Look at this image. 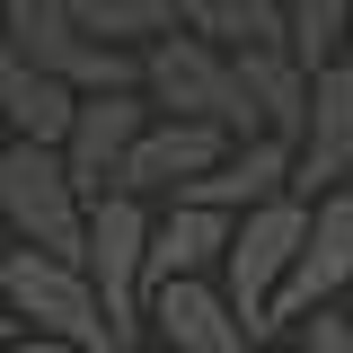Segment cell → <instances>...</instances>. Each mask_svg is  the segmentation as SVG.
Returning a JSON list of instances; mask_svg holds the SVG:
<instances>
[{"label":"cell","instance_id":"ba28073f","mask_svg":"<svg viewBox=\"0 0 353 353\" xmlns=\"http://www.w3.org/2000/svg\"><path fill=\"white\" fill-rule=\"evenodd\" d=\"M292 194H301V150H292V141H239V150H230L203 185H185L176 203H203V212H221V221H248V212H265V203H292Z\"/></svg>","mask_w":353,"mask_h":353},{"label":"cell","instance_id":"3957f363","mask_svg":"<svg viewBox=\"0 0 353 353\" xmlns=\"http://www.w3.org/2000/svg\"><path fill=\"white\" fill-rule=\"evenodd\" d=\"M150 203H132V194H106L97 212H88V292H97V309H106V327H115V345L141 353L150 345Z\"/></svg>","mask_w":353,"mask_h":353},{"label":"cell","instance_id":"52a82bcc","mask_svg":"<svg viewBox=\"0 0 353 353\" xmlns=\"http://www.w3.org/2000/svg\"><path fill=\"white\" fill-rule=\"evenodd\" d=\"M345 292H353V185H336V194L309 203V248H301V274L274 309V327H301L318 309H336Z\"/></svg>","mask_w":353,"mask_h":353},{"label":"cell","instance_id":"9c48e42d","mask_svg":"<svg viewBox=\"0 0 353 353\" xmlns=\"http://www.w3.org/2000/svg\"><path fill=\"white\" fill-rule=\"evenodd\" d=\"M150 345H168V353H265L221 283H159L150 292Z\"/></svg>","mask_w":353,"mask_h":353},{"label":"cell","instance_id":"4fadbf2b","mask_svg":"<svg viewBox=\"0 0 353 353\" xmlns=\"http://www.w3.org/2000/svg\"><path fill=\"white\" fill-rule=\"evenodd\" d=\"M0 124H9V141H36V150H62L80 124V97L53 71H36L9 36H0Z\"/></svg>","mask_w":353,"mask_h":353},{"label":"cell","instance_id":"5b68a950","mask_svg":"<svg viewBox=\"0 0 353 353\" xmlns=\"http://www.w3.org/2000/svg\"><path fill=\"white\" fill-rule=\"evenodd\" d=\"M141 97L150 115H176V124H221L230 141H256L248 132V106H239V62L203 36H168L141 53Z\"/></svg>","mask_w":353,"mask_h":353},{"label":"cell","instance_id":"6da1fadb","mask_svg":"<svg viewBox=\"0 0 353 353\" xmlns=\"http://www.w3.org/2000/svg\"><path fill=\"white\" fill-rule=\"evenodd\" d=\"M88 212L97 203L71 185V159L62 150H36V141H9L0 150V221H9V248L80 265L88 256Z\"/></svg>","mask_w":353,"mask_h":353},{"label":"cell","instance_id":"9a60e30c","mask_svg":"<svg viewBox=\"0 0 353 353\" xmlns=\"http://www.w3.org/2000/svg\"><path fill=\"white\" fill-rule=\"evenodd\" d=\"M80 44H115V53H150L176 36V0H71Z\"/></svg>","mask_w":353,"mask_h":353},{"label":"cell","instance_id":"8fae6325","mask_svg":"<svg viewBox=\"0 0 353 353\" xmlns=\"http://www.w3.org/2000/svg\"><path fill=\"white\" fill-rule=\"evenodd\" d=\"M230 62H239V106H248V132H256V141H292V150H301L309 71L292 62V44H256V53H230Z\"/></svg>","mask_w":353,"mask_h":353},{"label":"cell","instance_id":"7402d4cb","mask_svg":"<svg viewBox=\"0 0 353 353\" xmlns=\"http://www.w3.org/2000/svg\"><path fill=\"white\" fill-rule=\"evenodd\" d=\"M0 248H9V221H0Z\"/></svg>","mask_w":353,"mask_h":353},{"label":"cell","instance_id":"d6986e66","mask_svg":"<svg viewBox=\"0 0 353 353\" xmlns=\"http://www.w3.org/2000/svg\"><path fill=\"white\" fill-rule=\"evenodd\" d=\"M292 345H301V353H353V309H318V318H301Z\"/></svg>","mask_w":353,"mask_h":353},{"label":"cell","instance_id":"cb8c5ba5","mask_svg":"<svg viewBox=\"0 0 353 353\" xmlns=\"http://www.w3.org/2000/svg\"><path fill=\"white\" fill-rule=\"evenodd\" d=\"M141 353H168V345H141Z\"/></svg>","mask_w":353,"mask_h":353},{"label":"cell","instance_id":"e0dca14e","mask_svg":"<svg viewBox=\"0 0 353 353\" xmlns=\"http://www.w3.org/2000/svg\"><path fill=\"white\" fill-rule=\"evenodd\" d=\"M0 36L36 71H62V53L80 44V18H71V0H0Z\"/></svg>","mask_w":353,"mask_h":353},{"label":"cell","instance_id":"8992f818","mask_svg":"<svg viewBox=\"0 0 353 353\" xmlns=\"http://www.w3.org/2000/svg\"><path fill=\"white\" fill-rule=\"evenodd\" d=\"M230 150H239V141H230L221 124H176V115H159V124L141 132L132 168H124V194L159 212V203H176L185 185H203V176H212L221 159H230Z\"/></svg>","mask_w":353,"mask_h":353},{"label":"cell","instance_id":"7c38bea8","mask_svg":"<svg viewBox=\"0 0 353 353\" xmlns=\"http://www.w3.org/2000/svg\"><path fill=\"white\" fill-rule=\"evenodd\" d=\"M230 239H239V221L203 212V203H159V221H150V292L159 283H221Z\"/></svg>","mask_w":353,"mask_h":353},{"label":"cell","instance_id":"277c9868","mask_svg":"<svg viewBox=\"0 0 353 353\" xmlns=\"http://www.w3.org/2000/svg\"><path fill=\"white\" fill-rule=\"evenodd\" d=\"M301 248H309V203H301V194H292V203L248 212V221H239V239H230L221 292H230V309L248 318V336H256V345L283 336V327H274V309H283L292 274H301Z\"/></svg>","mask_w":353,"mask_h":353},{"label":"cell","instance_id":"44dd1931","mask_svg":"<svg viewBox=\"0 0 353 353\" xmlns=\"http://www.w3.org/2000/svg\"><path fill=\"white\" fill-rule=\"evenodd\" d=\"M265 353H301V345H265Z\"/></svg>","mask_w":353,"mask_h":353},{"label":"cell","instance_id":"ac0fdd59","mask_svg":"<svg viewBox=\"0 0 353 353\" xmlns=\"http://www.w3.org/2000/svg\"><path fill=\"white\" fill-rule=\"evenodd\" d=\"M53 80L71 97H141V53H115V44H71Z\"/></svg>","mask_w":353,"mask_h":353},{"label":"cell","instance_id":"5bb4252c","mask_svg":"<svg viewBox=\"0 0 353 353\" xmlns=\"http://www.w3.org/2000/svg\"><path fill=\"white\" fill-rule=\"evenodd\" d=\"M176 36L256 53V44H283V0H176Z\"/></svg>","mask_w":353,"mask_h":353},{"label":"cell","instance_id":"d4e9b609","mask_svg":"<svg viewBox=\"0 0 353 353\" xmlns=\"http://www.w3.org/2000/svg\"><path fill=\"white\" fill-rule=\"evenodd\" d=\"M0 353H9V345H0Z\"/></svg>","mask_w":353,"mask_h":353},{"label":"cell","instance_id":"7a4b0ae2","mask_svg":"<svg viewBox=\"0 0 353 353\" xmlns=\"http://www.w3.org/2000/svg\"><path fill=\"white\" fill-rule=\"evenodd\" d=\"M0 292H9V327H18V336H36V345L124 353L80 265H62V256H36V248H0Z\"/></svg>","mask_w":353,"mask_h":353},{"label":"cell","instance_id":"ffe728a7","mask_svg":"<svg viewBox=\"0 0 353 353\" xmlns=\"http://www.w3.org/2000/svg\"><path fill=\"white\" fill-rule=\"evenodd\" d=\"M9 353H80V345H36V336H18Z\"/></svg>","mask_w":353,"mask_h":353},{"label":"cell","instance_id":"2e32d148","mask_svg":"<svg viewBox=\"0 0 353 353\" xmlns=\"http://www.w3.org/2000/svg\"><path fill=\"white\" fill-rule=\"evenodd\" d=\"M283 44L309 80L353 62V0H283Z\"/></svg>","mask_w":353,"mask_h":353},{"label":"cell","instance_id":"30bf717a","mask_svg":"<svg viewBox=\"0 0 353 353\" xmlns=\"http://www.w3.org/2000/svg\"><path fill=\"white\" fill-rule=\"evenodd\" d=\"M353 185V62L309 80V124H301V203Z\"/></svg>","mask_w":353,"mask_h":353},{"label":"cell","instance_id":"603a6c76","mask_svg":"<svg viewBox=\"0 0 353 353\" xmlns=\"http://www.w3.org/2000/svg\"><path fill=\"white\" fill-rule=\"evenodd\" d=\"M0 150H9V124H0Z\"/></svg>","mask_w":353,"mask_h":353}]
</instances>
